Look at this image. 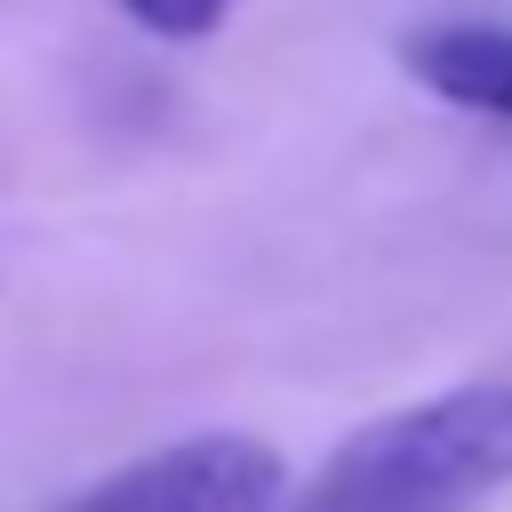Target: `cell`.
I'll return each mask as SVG.
<instances>
[{
  "label": "cell",
  "mask_w": 512,
  "mask_h": 512,
  "mask_svg": "<svg viewBox=\"0 0 512 512\" xmlns=\"http://www.w3.org/2000/svg\"><path fill=\"white\" fill-rule=\"evenodd\" d=\"M504 480H512V376H488L360 424L320 464L296 512H448Z\"/></svg>",
  "instance_id": "1"
},
{
  "label": "cell",
  "mask_w": 512,
  "mask_h": 512,
  "mask_svg": "<svg viewBox=\"0 0 512 512\" xmlns=\"http://www.w3.org/2000/svg\"><path fill=\"white\" fill-rule=\"evenodd\" d=\"M280 496H288L280 448H264L256 432H192L120 464L64 512H280Z\"/></svg>",
  "instance_id": "2"
},
{
  "label": "cell",
  "mask_w": 512,
  "mask_h": 512,
  "mask_svg": "<svg viewBox=\"0 0 512 512\" xmlns=\"http://www.w3.org/2000/svg\"><path fill=\"white\" fill-rule=\"evenodd\" d=\"M400 64L416 88H432L456 112L504 120L512 128V24H480V16H448L400 40Z\"/></svg>",
  "instance_id": "3"
},
{
  "label": "cell",
  "mask_w": 512,
  "mask_h": 512,
  "mask_svg": "<svg viewBox=\"0 0 512 512\" xmlns=\"http://www.w3.org/2000/svg\"><path fill=\"white\" fill-rule=\"evenodd\" d=\"M112 8L144 32H160V40H208L232 16V0H112Z\"/></svg>",
  "instance_id": "4"
}]
</instances>
